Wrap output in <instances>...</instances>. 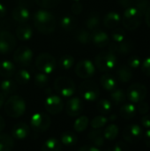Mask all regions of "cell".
<instances>
[{"mask_svg": "<svg viewBox=\"0 0 150 151\" xmlns=\"http://www.w3.org/2000/svg\"><path fill=\"white\" fill-rule=\"evenodd\" d=\"M34 24L40 33L50 35L55 31L57 21L51 12L46 10H39L34 14Z\"/></svg>", "mask_w": 150, "mask_h": 151, "instance_id": "cell-1", "label": "cell"}, {"mask_svg": "<svg viewBox=\"0 0 150 151\" xmlns=\"http://www.w3.org/2000/svg\"><path fill=\"white\" fill-rule=\"evenodd\" d=\"M5 113L11 118H19L26 111V103L19 96H11L4 104Z\"/></svg>", "mask_w": 150, "mask_h": 151, "instance_id": "cell-2", "label": "cell"}, {"mask_svg": "<svg viewBox=\"0 0 150 151\" xmlns=\"http://www.w3.org/2000/svg\"><path fill=\"white\" fill-rule=\"evenodd\" d=\"M118 58L116 54L111 51H103L96 55L95 58V64L97 69L101 72L107 73L113 70L117 65Z\"/></svg>", "mask_w": 150, "mask_h": 151, "instance_id": "cell-3", "label": "cell"}, {"mask_svg": "<svg viewBox=\"0 0 150 151\" xmlns=\"http://www.w3.org/2000/svg\"><path fill=\"white\" fill-rule=\"evenodd\" d=\"M143 16L141 12L134 7H129L125 9L123 17H122V23L126 29L133 31L137 29L141 22H142Z\"/></svg>", "mask_w": 150, "mask_h": 151, "instance_id": "cell-4", "label": "cell"}, {"mask_svg": "<svg viewBox=\"0 0 150 151\" xmlns=\"http://www.w3.org/2000/svg\"><path fill=\"white\" fill-rule=\"evenodd\" d=\"M54 88L60 96L64 97H70L75 92V83L68 77H59L54 82Z\"/></svg>", "mask_w": 150, "mask_h": 151, "instance_id": "cell-5", "label": "cell"}, {"mask_svg": "<svg viewBox=\"0 0 150 151\" xmlns=\"http://www.w3.org/2000/svg\"><path fill=\"white\" fill-rule=\"evenodd\" d=\"M80 95L88 102H94L98 99L100 90L97 84L92 81H85L80 85Z\"/></svg>", "mask_w": 150, "mask_h": 151, "instance_id": "cell-6", "label": "cell"}, {"mask_svg": "<svg viewBox=\"0 0 150 151\" xmlns=\"http://www.w3.org/2000/svg\"><path fill=\"white\" fill-rule=\"evenodd\" d=\"M56 64V59L49 53H41L35 60L36 68L46 74H50L55 70Z\"/></svg>", "mask_w": 150, "mask_h": 151, "instance_id": "cell-7", "label": "cell"}, {"mask_svg": "<svg viewBox=\"0 0 150 151\" xmlns=\"http://www.w3.org/2000/svg\"><path fill=\"white\" fill-rule=\"evenodd\" d=\"M147 94L148 89L146 86L141 83H133L128 88L126 91V97L130 102L133 104H138L141 101H144Z\"/></svg>", "mask_w": 150, "mask_h": 151, "instance_id": "cell-8", "label": "cell"}, {"mask_svg": "<svg viewBox=\"0 0 150 151\" xmlns=\"http://www.w3.org/2000/svg\"><path fill=\"white\" fill-rule=\"evenodd\" d=\"M51 119L44 112H36L30 119V125L35 132H45L50 126Z\"/></svg>", "mask_w": 150, "mask_h": 151, "instance_id": "cell-9", "label": "cell"}, {"mask_svg": "<svg viewBox=\"0 0 150 151\" xmlns=\"http://www.w3.org/2000/svg\"><path fill=\"white\" fill-rule=\"evenodd\" d=\"M13 58L17 65L22 67H27L31 64L33 59V51L29 47L20 46L15 50Z\"/></svg>", "mask_w": 150, "mask_h": 151, "instance_id": "cell-10", "label": "cell"}, {"mask_svg": "<svg viewBox=\"0 0 150 151\" xmlns=\"http://www.w3.org/2000/svg\"><path fill=\"white\" fill-rule=\"evenodd\" d=\"M143 132L141 127L137 124H131L127 126L123 131V138L128 143H137L142 138Z\"/></svg>", "mask_w": 150, "mask_h": 151, "instance_id": "cell-11", "label": "cell"}, {"mask_svg": "<svg viewBox=\"0 0 150 151\" xmlns=\"http://www.w3.org/2000/svg\"><path fill=\"white\" fill-rule=\"evenodd\" d=\"M17 45L15 36L8 31H0V53L11 52Z\"/></svg>", "mask_w": 150, "mask_h": 151, "instance_id": "cell-12", "label": "cell"}, {"mask_svg": "<svg viewBox=\"0 0 150 151\" xmlns=\"http://www.w3.org/2000/svg\"><path fill=\"white\" fill-rule=\"evenodd\" d=\"M95 72V65L88 59L80 61L75 66V73L81 79L91 78Z\"/></svg>", "mask_w": 150, "mask_h": 151, "instance_id": "cell-13", "label": "cell"}, {"mask_svg": "<svg viewBox=\"0 0 150 151\" xmlns=\"http://www.w3.org/2000/svg\"><path fill=\"white\" fill-rule=\"evenodd\" d=\"M44 108L49 113L52 115H56V114L60 113L63 111L64 104L59 96L51 95V96H49L45 99Z\"/></svg>", "mask_w": 150, "mask_h": 151, "instance_id": "cell-14", "label": "cell"}, {"mask_svg": "<svg viewBox=\"0 0 150 151\" xmlns=\"http://www.w3.org/2000/svg\"><path fill=\"white\" fill-rule=\"evenodd\" d=\"M133 42L130 40H125L121 42H111L109 43V50L114 54H121L126 55L131 52L133 49Z\"/></svg>", "mask_w": 150, "mask_h": 151, "instance_id": "cell-15", "label": "cell"}, {"mask_svg": "<svg viewBox=\"0 0 150 151\" xmlns=\"http://www.w3.org/2000/svg\"><path fill=\"white\" fill-rule=\"evenodd\" d=\"M83 111V103L79 97L70 98L65 104V111L70 117H77Z\"/></svg>", "mask_w": 150, "mask_h": 151, "instance_id": "cell-16", "label": "cell"}, {"mask_svg": "<svg viewBox=\"0 0 150 151\" xmlns=\"http://www.w3.org/2000/svg\"><path fill=\"white\" fill-rule=\"evenodd\" d=\"M91 42L98 48H104L109 45L110 37L105 31L98 28L91 34Z\"/></svg>", "mask_w": 150, "mask_h": 151, "instance_id": "cell-17", "label": "cell"}, {"mask_svg": "<svg viewBox=\"0 0 150 151\" xmlns=\"http://www.w3.org/2000/svg\"><path fill=\"white\" fill-rule=\"evenodd\" d=\"M12 18L19 23H27L30 18V12L25 5H18L12 10Z\"/></svg>", "mask_w": 150, "mask_h": 151, "instance_id": "cell-18", "label": "cell"}, {"mask_svg": "<svg viewBox=\"0 0 150 151\" xmlns=\"http://www.w3.org/2000/svg\"><path fill=\"white\" fill-rule=\"evenodd\" d=\"M33 35V29L30 25L27 23H20L16 28V36L19 41L27 42L31 39Z\"/></svg>", "mask_w": 150, "mask_h": 151, "instance_id": "cell-19", "label": "cell"}, {"mask_svg": "<svg viewBox=\"0 0 150 151\" xmlns=\"http://www.w3.org/2000/svg\"><path fill=\"white\" fill-rule=\"evenodd\" d=\"M121 17L117 12H110L103 18V25L109 29H115L119 25Z\"/></svg>", "mask_w": 150, "mask_h": 151, "instance_id": "cell-20", "label": "cell"}, {"mask_svg": "<svg viewBox=\"0 0 150 151\" xmlns=\"http://www.w3.org/2000/svg\"><path fill=\"white\" fill-rule=\"evenodd\" d=\"M11 134L16 140H24L29 134V127L24 122L17 123L12 127Z\"/></svg>", "mask_w": 150, "mask_h": 151, "instance_id": "cell-21", "label": "cell"}, {"mask_svg": "<svg viewBox=\"0 0 150 151\" xmlns=\"http://www.w3.org/2000/svg\"><path fill=\"white\" fill-rule=\"evenodd\" d=\"M116 76L120 82L127 83L133 79V70L128 65H121L118 68L116 72Z\"/></svg>", "mask_w": 150, "mask_h": 151, "instance_id": "cell-22", "label": "cell"}, {"mask_svg": "<svg viewBox=\"0 0 150 151\" xmlns=\"http://www.w3.org/2000/svg\"><path fill=\"white\" fill-rule=\"evenodd\" d=\"M101 25V18L98 12H93L87 17L85 20V26L88 30L89 31H95L99 28Z\"/></svg>", "mask_w": 150, "mask_h": 151, "instance_id": "cell-23", "label": "cell"}, {"mask_svg": "<svg viewBox=\"0 0 150 151\" xmlns=\"http://www.w3.org/2000/svg\"><path fill=\"white\" fill-rule=\"evenodd\" d=\"M88 138L89 142L92 144H94V147H96V148L102 147L105 142L103 132L100 129H94L93 131L89 132L88 134Z\"/></svg>", "mask_w": 150, "mask_h": 151, "instance_id": "cell-24", "label": "cell"}, {"mask_svg": "<svg viewBox=\"0 0 150 151\" xmlns=\"http://www.w3.org/2000/svg\"><path fill=\"white\" fill-rule=\"evenodd\" d=\"M15 73V65L9 60L0 62V76L5 79L11 78Z\"/></svg>", "mask_w": 150, "mask_h": 151, "instance_id": "cell-25", "label": "cell"}, {"mask_svg": "<svg viewBox=\"0 0 150 151\" xmlns=\"http://www.w3.org/2000/svg\"><path fill=\"white\" fill-rule=\"evenodd\" d=\"M100 82H101L102 87L107 91L111 92L117 88V80L111 74L105 73L102 75L100 79Z\"/></svg>", "mask_w": 150, "mask_h": 151, "instance_id": "cell-26", "label": "cell"}, {"mask_svg": "<svg viewBox=\"0 0 150 151\" xmlns=\"http://www.w3.org/2000/svg\"><path fill=\"white\" fill-rule=\"evenodd\" d=\"M0 89H1V92L6 96L13 94L16 91L17 84L12 80L5 79V80L1 81V83H0Z\"/></svg>", "mask_w": 150, "mask_h": 151, "instance_id": "cell-27", "label": "cell"}, {"mask_svg": "<svg viewBox=\"0 0 150 151\" xmlns=\"http://www.w3.org/2000/svg\"><path fill=\"white\" fill-rule=\"evenodd\" d=\"M42 151H62L61 142L55 137L49 138L42 144Z\"/></svg>", "mask_w": 150, "mask_h": 151, "instance_id": "cell-28", "label": "cell"}, {"mask_svg": "<svg viewBox=\"0 0 150 151\" xmlns=\"http://www.w3.org/2000/svg\"><path fill=\"white\" fill-rule=\"evenodd\" d=\"M137 113L136 107L133 104H125L119 111L120 116L125 119H131L135 117Z\"/></svg>", "mask_w": 150, "mask_h": 151, "instance_id": "cell-29", "label": "cell"}, {"mask_svg": "<svg viewBox=\"0 0 150 151\" xmlns=\"http://www.w3.org/2000/svg\"><path fill=\"white\" fill-rule=\"evenodd\" d=\"M60 26L65 31H72L77 27V19L72 15H65L61 19Z\"/></svg>", "mask_w": 150, "mask_h": 151, "instance_id": "cell-30", "label": "cell"}, {"mask_svg": "<svg viewBox=\"0 0 150 151\" xmlns=\"http://www.w3.org/2000/svg\"><path fill=\"white\" fill-rule=\"evenodd\" d=\"M126 98H127L126 93L121 88H116L115 90L111 91V102L115 105H120V104H124L126 102Z\"/></svg>", "mask_w": 150, "mask_h": 151, "instance_id": "cell-31", "label": "cell"}, {"mask_svg": "<svg viewBox=\"0 0 150 151\" xmlns=\"http://www.w3.org/2000/svg\"><path fill=\"white\" fill-rule=\"evenodd\" d=\"M60 140H61V143L67 147L74 146L78 142V137L71 131L64 132L60 136Z\"/></svg>", "mask_w": 150, "mask_h": 151, "instance_id": "cell-32", "label": "cell"}, {"mask_svg": "<svg viewBox=\"0 0 150 151\" xmlns=\"http://www.w3.org/2000/svg\"><path fill=\"white\" fill-rule=\"evenodd\" d=\"M75 39L77 42L83 45H88L91 42V34L87 29H80L75 34Z\"/></svg>", "mask_w": 150, "mask_h": 151, "instance_id": "cell-33", "label": "cell"}, {"mask_svg": "<svg viewBox=\"0 0 150 151\" xmlns=\"http://www.w3.org/2000/svg\"><path fill=\"white\" fill-rule=\"evenodd\" d=\"M13 139L5 134H0V151H11L13 148Z\"/></svg>", "mask_w": 150, "mask_h": 151, "instance_id": "cell-34", "label": "cell"}, {"mask_svg": "<svg viewBox=\"0 0 150 151\" xmlns=\"http://www.w3.org/2000/svg\"><path fill=\"white\" fill-rule=\"evenodd\" d=\"M15 74V81L19 85H26L29 82L31 75L30 73L26 69H20L16 72Z\"/></svg>", "mask_w": 150, "mask_h": 151, "instance_id": "cell-35", "label": "cell"}, {"mask_svg": "<svg viewBox=\"0 0 150 151\" xmlns=\"http://www.w3.org/2000/svg\"><path fill=\"white\" fill-rule=\"evenodd\" d=\"M103 132V136L106 140L108 141H113L115 140L118 135V132H119V128L117 125L115 124H111L109 125Z\"/></svg>", "mask_w": 150, "mask_h": 151, "instance_id": "cell-36", "label": "cell"}, {"mask_svg": "<svg viewBox=\"0 0 150 151\" xmlns=\"http://www.w3.org/2000/svg\"><path fill=\"white\" fill-rule=\"evenodd\" d=\"M74 63V58L70 55H64L58 60V66L65 71L70 70Z\"/></svg>", "mask_w": 150, "mask_h": 151, "instance_id": "cell-37", "label": "cell"}, {"mask_svg": "<svg viewBox=\"0 0 150 151\" xmlns=\"http://www.w3.org/2000/svg\"><path fill=\"white\" fill-rule=\"evenodd\" d=\"M88 124H89L88 118L87 116H80L75 120L74 125H73V128L76 132L81 133L87 129Z\"/></svg>", "mask_w": 150, "mask_h": 151, "instance_id": "cell-38", "label": "cell"}, {"mask_svg": "<svg viewBox=\"0 0 150 151\" xmlns=\"http://www.w3.org/2000/svg\"><path fill=\"white\" fill-rule=\"evenodd\" d=\"M96 109L99 112H101L103 114H107L111 111L112 104L111 101H109L107 99H101L100 101H98V103L96 104Z\"/></svg>", "mask_w": 150, "mask_h": 151, "instance_id": "cell-39", "label": "cell"}, {"mask_svg": "<svg viewBox=\"0 0 150 151\" xmlns=\"http://www.w3.org/2000/svg\"><path fill=\"white\" fill-rule=\"evenodd\" d=\"M48 83H49L48 74L40 72L34 75V84L39 88H44Z\"/></svg>", "mask_w": 150, "mask_h": 151, "instance_id": "cell-40", "label": "cell"}, {"mask_svg": "<svg viewBox=\"0 0 150 151\" xmlns=\"http://www.w3.org/2000/svg\"><path fill=\"white\" fill-rule=\"evenodd\" d=\"M108 121H109V119L104 116H102V115L96 116L91 120L90 126L94 129H101L102 127H103L108 123Z\"/></svg>", "mask_w": 150, "mask_h": 151, "instance_id": "cell-41", "label": "cell"}, {"mask_svg": "<svg viewBox=\"0 0 150 151\" xmlns=\"http://www.w3.org/2000/svg\"><path fill=\"white\" fill-rule=\"evenodd\" d=\"M134 7L141 12L142 16H144L150 7L149 0H134Z\"/></svg>", "mask_w": 150, "mask_h": 151, "instance_id": "cell-42", "label": "cell"}, {"mask_svg": "<svg viewBox=\"0 0 150 151\" xmlns=\"http://www.w3.org/2000/svg\"><path fill=\"white\" fill-rule=\"evenodd\" d=\"M111 39L114 42H121L126 40V32L122 28H115L111 34Z\"/></svg>", "mask_w": 150, "mask_h": 151, "instance_id": "cell-43", "label": "cell"}, {"mask_svg": "<svg viewBox=\"0 0 150 151\" xmlns=\"http://www.w3.org/2000/svg\"><path fill=\"white\" fill-rule=\"evenodd\" d=\"M36 4L42 7V8H55L56 6H57L61 0H35Z\"/></svg>", "mask_w": 150, "mask_h": 151, "instance_id": "cell-44", "label": "cell"}, {"mask_svg": "<svg viewBox=\"0 0 150 151\" xmlns=\"http://www.w3.org/2000/svg\"><path fill=\"white\" fill-rule=\"evenodd\" d=\"M141 58L138 56H132L127 60V65L132 70L138 69L141 66Z\"/></svg>", "mask_w": 150, "mask_h": 151, "instance_id": "cell-45", "label": "cell"}, {"mask_svg": "<svg viewBox=\"0 0 150 151\" xmlns=\"http://www.w3.org/2000/svg\"><path fill=\"white\" fill-rule=\"evenodd\" d=\"M135 107H136V111H137L140 114H141V115H146V114H148L150 110L149 104L148 103L144 102V101H141V102L138 103L137 105H136Z\"/></svg>", "mask_w": 150, "mask_h": 151, "instance_id": "cell-46", "label": "cell"}, {"mask_svg": "<svg viewBox=\"0 0 150 151\" xmlns=\"http://www.w3.org/2000/svg\"><path fill=\"white\" fill-rule=\"evenodd\" d=\"M112 151H129V146L124 142H118L111 149Z\"/></svg>", "mask_w": 150, "mask_h": 151, "instance_id": "cell-47", "label": "cell"}, {"mask_svg": "<svg viewBox=\"0 0 150 151\" xmlns=\"http://www.w3.org/2000/svg\"><path fill=\"white\" fill-rule=\"evenodd\" d=\"M141 71L146 76H150V57H148L141 64Z\"/></svg>", "mask_w": 150, "mask_h": 151, "instance_id": "cell-48", "label": "cell"}, {"mask_svg": "<svg viewBox=\"0 0 150 151\" xmlns=\"http://www.w3.org/2000/svg\"><path fill=\"white\" fill-rule=\"evenodd\" d=\"M82 10H83V6L81 4V3L80 1H77V2H74L73 4L72 5V12L73 14L75 15H79L82 12Z\"/></svg>", "mask_w": 150, "mask_h": 151, "instance_id": "cell-49", "label": "cell"}, {"mask_svg": "<svg viewBox=\"0 0 150 151\" xmlns=\"http://www.w3.org/2000/svg\"><path fill=\"white\" fill-rule=\"evenodd\" d=\"M118 3L121 7L125 9L134 6V0H118Z\"/></svg>", "mask_w": 150, "mask_h": 151, "instance_id": "cell-50", "label": "cell"}, {"mask_svg": "<svg viewBox=\"0 0 150 151\" xmlns=\"http://www.w3.org/2000/svg\"><path fill=\"white\" fill-rule=\"evenodd\" d=\"M141 125H142L144 127L150 129V115L149 114H146V115H144V116L141 118Z\"/></svg>", "mask_w": 150, "mask_h": 151, "instance_id": "cell-51", "label": "cell"}, {"mask_svg": "<svg viewBox=\"0 0 150 151\" xmlns=\"http://www.w3.org/2000/svg\"><path fill=\"white\" fill-rule=\"evenodd\" d=\"M7 15V8L6 6L0 3V18H4Z\"/></svg>", "mask_w": 150, "mask_h": 151, "instance_id": "cell-52", "label": "cell"}, {"mask_svg": "<svg viewBox=\"0 0 150 151\" xmlns=\"http://www.w3.org/2000/svg\"><path fill=\"white\" fill-rule=\"evenodd\" d=\"M144 142H145L146 146L150 149V129L146 131V133L144 134Z\"/></svg>", "mask_w": 150, "mask_h": 151, "instance_id": "cell-53", "label": "cell"}, {"mask_svg": "<svg viewBox=\"0 0 150 151\" xmlns=\"http://www.w3.org/2000/svg\"><path fill=\"white\" fill-rule=\"evenodd\" d=\"M78 151H100L98 150V148L94 147V146H85L80 148Z\"/></svg>", "mask_w": 150, "mask_h": 151, "instance_id": "cell-54", "label": "cell"}, {"mask_svg": "<svg viewBox=\"0 0 150 151\" xmlns=\"http://www.w3.org/2000/svg\"><path fill=\"white\" fill-rule=\"evenodd\" d=\"M144 16H145V20H146L147 25L150 27V7L149 8V10L147 11V12H146V14Z\"/></svg>", "mask_w": 150, "mask_h": 151, "instance_id": "cell-55", "label": "cell"}, {"mask_svg": "<svg viewBox=\"0 0 150 151\" xmlns=\"http://www.w3.org/2000/svg\"><path fill=\"white\" fill-rule=\"evenodd\" d=\"M5 96L0 91V108L4 104V102H5Z\"/></svg>", "mask_w": 150, "mask_h": 151, "instance_id": "cell-56", "label": "cell"}, {"mask_svg": "<svg viewBox=\"0 0 150 151\" xmlns=\"http://www.w3.org/2000/svg\"><path fill=\"white\" fill-rule=\"evenodd\" d=\"M4 127H5V121H4V119L0 116V132L3 131V129L4 128Z\"/></svg>", "mask_w": 150, "mask_h": 151, "instance_id": "cell-57", "label": "cell"}, {"mask_svg": "<svg viewBox=\"0 0 150 151\" xmlns=\"http://www.w3.org/2000/svg\"><path fill=\"white\" fill-rule=\"evenodd\" d=\"M72 1H74V2H77V1H80V0H72Z\"/></svg>", "mask_w": 150, "mask_h": 151, "instance_id": "cell-58", "label": "cell"}, {"mask_svg": "<svg viewBox=\"0 0 150 151\" xmlns=\"http://www.w3.org/2000/svg\"><path fill=\"white\" fill-rule=\"evenodd\" d=\"M105 151H112L111 150H105Z\"/></svg>", "mask_w": 150, "mask_h": 151, "instance_id": "cell-59", "label": "cell"}, {"mask_svg": "<svg viewBox=\"0 0 150 151\" xmlns=\"http://www.w3.org/2000/svg\"><path fill=\"white\" fill-rule=\"evenodd\" d=\"M149 52H150V50H149Z\"/></svg>", "mask_w": 150, "mask_h": 151, "instance_id": "cell-60", "label": "cell"}]
</instances>
